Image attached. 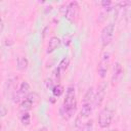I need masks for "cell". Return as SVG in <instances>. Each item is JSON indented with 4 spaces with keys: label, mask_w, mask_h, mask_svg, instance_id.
<instances>
[{
    "label": "cell",
    "mask_w": 131,
    "mask_h": 131,
    "mask_svg": "<svg viewBox=\"0 0 131 131\" xmlns=\"http://www.w3.org/2000/svg\"><path fill=\"white\" fill-rule=\"evenodd\" d=\"M69 64H70V59H69L68 56L63 57V58L60 60V62H59L58 66H57V69H56V73H57V74H56V77H57V78H59V77L67 71Z\"/></svg>",
    "instance_id": "obj_13"
},
{
    "label": "cell",
    "mask_w": 131,
    "mask_h": 131,
    "mask_svg": "<svg viewBox=\"0 0 131 131\" xmlns=\"http://www.w3.org/2000/svg\"><path fill=\"white\" fill-rule=\"evenodd\" d=\"M3 30H4V21H3L2 17L0 16V34H2Z\"/></svg>",
    "instance_id": "obj_20"
},
{
    "label": "cell",
    "mask_w": 131,
    "mask_h": 131,
    "mask_svg": "<svg viewBox=\"0 0 131 131\" xmlns=\"http://www.w3.org/2000/svg\"><path fill=\"white\" fill-rule=\"evenodd\" d=\"M77 99H76V89L74 85H69L66 90V96L62 102V115L66 119H71L76 113Z\"/></svg>",
    "instance_id": "obj_1"
},
{
    "label": "cell",
    "mask_w": 131,
    "mask_h": 131,
    "mask_svg": "<svg viewBox=\"0 0 131 131\" xmlns=\"http://www.w3.org/2000/svg\"><path fill=\"white\" fill-rule=\"evenodd\" d=\"M111 131H118L117 129H113V130H111Z\"/></svg>",
    "instance_id": "obj_22"
},
{
    "label": "cell",
    "mask_w": 131,
    "mask_h": 131,
    "mask_svg": "<svg viewBox=\"0 0 131 131\" xmlns=\"http://www.w3.org/2000/svg\"><path fill=\"white\" fill-rule=\"evenodd\" d=\"M105 91H106V84L103 82L98 86L96 93H94V99H93L94 107H98L102 104L105 97Z\"/></svg>",
    "instance_id": "obj_9"
},
{
    "label": "cell",
    "mask_w": 131,
    "mask_h": 131,
    "mask_svg": "<svg viewBox=\"0 0 131 131\" xmlns=\"http://www.w3.org/2000/svg\"><path fill=\"white\" fill-rule=\"evenodd\" d=\"M30 90H31V86L30 84L27 82V81H24L20 83V85L17 87L13 97H12V101L14 103H20L21 100H24L27 95L30 93Z\"/></svg>",
    "instance_id": "obj_4"
},
{
    "label": "cell",
    "mask_w": 131,
    "mask_h": 131,
    "mask_svg": "<svg viewBox=\"0 0 131 131\" xmlns=\"http://www.w3.org/2000/svg\"><path fill=\"white\" fill-rule=\"evenodd\" d=\"M38 98H39V96H38V94L36 92H30L27 95V97L24 100L20 101V103H19L20 111L23 113L24 112H29L32 108V106L35 104V102L38 100Z\"/></svg>",
    "instance_id": "obj_7"
},
{
    "label": "cell",
    "mask_w": 131,
    "mask_h": 131,
    "mask_svg": "<svg viewBox=\"0 0 131 131\" xmlns=\"http://www.w3.org/2000/svg\"><path fill=\"white\" fill-rule=\"evenodd\" d=\"M114 119V111L110 107H104L98 115V125L101 129H106L111 126Z\"/></svg>",
    "instance_id": "obj_2"
},
{
    "label": "cell",
    "mask_w": 131,
    "mask_h": 131,
    "mask_svg": "<svg viewBox=\"0 0 131 131\" xmlns=\"http://www.w3.org/2000/svg\"><path fill=\"white\" fill-rule=\"evenodd\" d=\"M123 67H122V64L120 63V62H115L114 63V66H113V71H112V84L113 85H115V84H117L120 80H121V78H122V76H123Z\"/></svg>",
    "instance_id": "obj_10"
},
{
    "label": "cell",
    "mask_w": 131,
    "mask_h": 131,
    "mask_svg": "<svg viewBox=\"0 0 131 131\" xmlns=\"http://www.w3.org/2000/svg\"><path fill=\"white\" fill-rule=\"evenodd\" d=\"M93 102H82V107H81V111H80V117L82 119H86L88 118L92 111H93Z\"/></svg>",
    "instance_id": "obj_12"
},
{
    "label": "cell",
    "mask_w": 131,
    "mask_h": 131,
    "mask_svg": "<svg viewBox=\"0 0 131 131\" xmlns=\"http://www.w3.org/2000/svg\"><path fill=\"white\" fill-rule=\"evenodd\" d=\"M61 44V40L56 37V36H53L49 39L48 41V45H47V49H46V52L47 53H52L53 51H55Z\"/></svg>",
    "instance_id": "obj_11"
},
{
    "label": "cell",
    "mask_w": 131,
    "mask_h": 131,
    "mask_svg": "<svg viewBox=\"0 0 131 131\" xmlns=\"http://www.w3.org/2000/svg\"><path fill=\"white\" fill-rule=\"evenodd\" d=\"M17 78H9L8 80H6L5 84H4V96L7 98H11L13 97L16 89H17Z\"/></svg>",
    "instance_id": "obj_8"
},
{
    "label": "cell",
    "mask_w": 131,
    "mask_h": 131,
    "mask_svg": "<svg viewBox=\"0 0 131 131\" xmlns=\"http://www.w3.org/2000/svg\"><path fill=\"white\" fill-rule=\"evenodd\" d=\"M114 33H115V24L110 23L106 26L103 27L101 34H100V41L102 47H106L111 44L114 38Z\"/></svg>",
    "instance_id": "obj_3"
},
{
    "label": "cell",
    "mask_w": 131,
    "mask_h": 131,
    "mask_svg": "<svg viewBox=\"0 0 131 131\" xmlns=\"http://www.w3.org/2000/svg\"><path fill=\"white\" fill-rule=\"evenodd\" d=\"M79 11H80V5L77 1H71L67 5L66 9V18L70 23H75L79 16Z\"/></svg>",
    "instance_id": "obj_6"
},
{
    "label": "cell",
    "mask_w": 131,
    "mask_h": 131,
    "mask_svg": "<svg viewBox=\"0 0 131 131\" xmlns=\"http://www.w3.org/2000/svg\"><path fill=\"white\" fill-rule=\"evenodd\" d=\"M110 61H111V55L108 52H104L101 57L100 60L97 64V75L101 78L104 79L106 77V73L108 71V67H110Z\"/></svg>",
    "instance_id": "obj_5"
},
{
    "label": "cell",
    "mask_w": 131,
    "mask_h": 131,
    "mask_svg": "<svg viewBox=\"0 0 131 131\" xmlns=\"http://www.w3.org/2000/svg\"><path fill=\"white\" fill-rule=\"evenodd\" d=\"M94 88L93 87H90L87 89L86 93L84 94V97H83V100L82 102H93V99H94Z\"/></svg>",
    "instance_id": "obj_15"
},
{
    "label": "cell",
    "mask_w": 131,
    "mask_h": 131,
    "mask_svg": "<svg viewBox=\"0 0 131 131\" xmlns=\"http://www.w3.org/2000/svg\"><path fill=\"white\" fill-rule=\"evenodd\" d=\"M20 122L23 125L28 126L31 123V115L29 114V112H24L23 115L20 116Z\"/></svg>",
    "instance_id": "obj_17"
},
{
    "label": "cell",
    "mask_w": 131,
    "mask_h": 131,
    "mask_svg": "<svg viewBox=\"0 0 131 131\" xmlns=\"http://www.w3.org/2000/svg\"><path fill=\"white\" fill-rule=\"evenodd\" d=\"M82 131H93V121H92V120L87 121V122L83 125Z\"/></svg>",
    "instance_id": "obj_18"
},
{
    "label": "cell",
    "mask_w": 131,
    "mask_h": 131,
    "mask_svg": "<svg viewBox=\"0 0 131 131\" xmlns=\"http://www.w3.org/2000/svg\"><path fill=\"white\" fill-rule=\"evenodd\" d=\"M6 114H7V108L3 104H0V118L5 117Z\"/></svg>",
    "instance_id": "obj_19"
},
{
    "label": "cell",
    "mask_w": 131,
    "mask_h": 131,
    "mask_svg": "<svg viewBox=\"0 0 131 131\" xmlns=\"http://www.w3.org/2000/svg\"><path fill=\"white\" fill-rule=\"evenodd\" d=\"M51 91H52L53 96H55V97H59V96H60V95L63 93L64 89H63L62 85H60V84H55V85L52 87Z\"/></svg>",
    "instance_id": "obj_16"
},
{
    "label": "cell",
    "mask_w": 131,
    "mask_h": 131,
    "mask_svg": "<svg viewBox=\"0 0 131 131\" xmlns=\"http://www.w3.org/2000/svg\"><path fill=\"white\" fill-rule=\"evenodd\" d=\"M39 131H47V128H46V127H42Z\"/></svg>",
    "instance_id": "obj_21"
},
{
    "label": "cell",
    "mask_w": 131,
    "mask_h": 131,
    "mask_svg": "<svg viewBox=\"0 0 131 131\" xmlns=\"http://www.w3.org/2000/svg\"><path fill=\"white\" fill-rule=\"evenodd\" d=\"M29 67V60L27 57L25 56H19L17 57V60H16V68L18 71L20 72H25Z\"/></svg>",
    "instance_id": "obj_14"
}]
</instances>
